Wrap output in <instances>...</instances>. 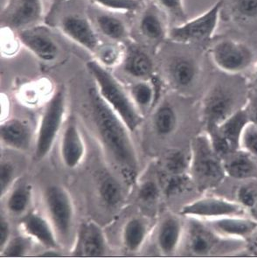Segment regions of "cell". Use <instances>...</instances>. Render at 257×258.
<instances>
[{
  "mask_svg": "<svg viewBox=\"0 0 257 258\" xmlns=\"http://www.w3.org/2000/svg\"><path fill=\"white\" fill-rule=\"evenodd\" d=\"M89 103L93 123L100 141L122 177L130 183L135 181L139 159L130 130L120 116L106 103L98 90H89Z\"/></svg>",
  "mask_w": 257,
  "mask_h": 258,
  "instance_id": "6da1fadb",
  "label": "cell"
},
{
  "mask_svg": "<svg viewBox=\"0 0 257 258\" xmlns=\"http://www.w3.org/2000/svg\"><path fill=\"white\" fill-rule=\"evenodd\" d=\"M86 66L96 81L102 98L120 116L130 132H135L141 125L143 117L122 84L98 60H89Z\"/></svg>",
  "mask_w": 257,
  "mask_h": 258,
  "instance_id": "7a4b0ae2",
  "label": "cell"
},
{
  "mask_svg": "<svg viewBox=\"0 0 257 258\" xmlns=\"http://www.w3.org/2000/svg\"><path fill=\"white\" fill-rule=\"evenodd\" d=\"M189 168L191 180L201 190L215 188L227 177L222 159L214 151L206 133L191 141Z\"/></svg>",
  "mask_w": 257,
  "mask_h": 258,
  "instance_id": "3957f363",
  "label": "cell"
},
{
  "mask_svg": "<svg viewBox=\"0 0 257 258\" xmlns=\"http://www.w3.org/2000/svg\"><path fill=\"white\" fill-rule=\"evenodd\" d=\"M223 4V0H218L203 14L172 27L169 30V38L178 43L205 42L211 40L217 29Z\"/></svg>",
  "mask_w": 257,
  "mask_h": 258,
  "instance_id": "277c9868",
  "label": "cell"
},
{
  "mask_svg": "<svg viewBox=\"0 0 257 258\" xmlns=\"http://www.w3.org/2000/svg\"><path fill=\"white\" fill-rule=\"evenodd\" d=\"M65 92L58 90L47 103L40 120L34 155L37 160H42L52 150L59 133L65 113Z\"/></svg>",
  "mask_w": 257,
  "mask_h": 258,
  "instance_id": "5b68a950",
  "label": "cell"
},
{
  "mask_svg": "<svg viewBox=\"0 0 257 258\" xmlns=\"http://www.w3.org/2000/svg\"><path fill=\"white\" fill-rule=\"evenodd\" d=\"M210 55L214 65L229 75L243 72L254 60V52L247 44L232 39L217 41L212 46Z\"/></svg>",
  "mask_w": 257,
  "mask_h": 258,
  "instance_id": "8992f818",
  "label": "cell"
},
{
  "mask_svg": "<svg viewBox=\"0 0 257 258\" xmlns=\"http://www.w3.org/2000/svg\"><path fill=\"white\" fill-rule=\"evenodd\" d=\"M44 202L57 235L65 240L70 238L75 217L70 194L60 185H49L44 192Z\"/></svg>",
  "mask_w": 257,
  "mask_h": 258,
  "instance_id": "52a82bcc",
  "label": "cell"
},
{
  "mask_svg": "<svg viewBox=\"0 0 257 258\" xmlns=\"http://www.w3.org/2000/svg\"><path fill=\"white\" fill-rule=\"evenodd\" d=\"M180 214L188 218L209 222L232 215H246L247 211L235 201H229L219 196H207L183 206Z\"/></svg>",
  "mask_w": 257,
  "mask_h": 258,
  "instance_id": "ba28073f",
  "label": "cell"
},
{
  "mask_svg": "<svg viewBox=\"0 0 257 258\" xmlns=\"http://www.w3.org/2000/svg\"><path fill=\"white\" fill-rule=\"evenodd\" d=\"M237 98L232 90L221 83H215L202 101V116L206 128L217 126L235 112Z\"/></svg>",
  "mask_w": 257,
  "mask_h": 258,
  "instance_id": "9c48e42d",
  "label": "cell"
},
{
  "mask_svg": "<svg viewBox=\"0 0 257 258\" xmlns=\"http://www.w3.org/2000/svg\"><path fill=\"white\" fill-rule=\"evenodd\" d=\"M42 0H7L1 13L2 27L20 31L42 19Z\"/></svg>",
  "mask_w": 257,
  "mask_h": 258,
  "instance_id": "30bf717a",
  "label": "cell"
},
{
  "mask_svg": "<svg viewBox=\"0 0 257 258\" xmlns=\"http://www.w3.org/2000/svg\"><path fill=\"white\" fill-rule=\"evenodd\" d=\"M231 241L214 231L199 219L189 218L186 228V247L190 254L195 256H205L214 253L220 246Z\"/></svg>",
  "mask_w": 257,
  "mask_h": 258,
  "instance_id": "8fae6325",
  "label": "cell"
},
{
  "mask_svg": "<svg viewBox=\"0 0 257 258\" xmlns=\"http://www.w3.org/2000/svg\"><path fill=\"white\" fill-rule=\"evenodd\" d=\"M17 36L20 43L44 61H53L59 54V47L48 28L39 26L18 31Z\"/></svg>",
  "mask_w": 257,
  "mask_h": 258,
  "instance_id": "7c38bea8",
  "label": "cell"
},
{
  "mask_svg": "<svg viewBox=\"0 0 257 258\" xmlns=\"http://www.w3.org/2000/svg\"><path fill=\"white\" fill-rule=\"evenodd\" d=\"M60 28L62 33L70 40L90 52L99 48V39L92 25L84 17L68 15L64 17Z\"/></svg>",
  "mask_w": 257,
  "mask_h": 258,
  "instance_id": "4fadbf2b",
  "label": "cell"
},
{
  "mask_svg": "<svg viewBox=\"0 0 257 258\" xmlns=\"http://www.w3.org/2000/svg\"><path fill=\"white\" fill-rule=\"evenodd\" d=\"M207 222L221 236L239 241L248 238L257 232V220L246 215H232Z\"/></svg>",
  "mask_w": 257,
  "mask_h": 258,
  "instance_id": "5bb4252c",
  "label": "cell"
},
{
  "mask_svg": "<svg viewBox=\"0 0 257 258\" xmlns=\"http://www.w3.org/2000/svg\"><path fill=\"white\" fill-rule=\"evenodd\" d=\"M85 146L76 122H70L64 129L60 142V156L68 168H76L83 161Z\"/></svg>",
  "mask_w": 257,
  "mask_h": 258,
  "instance_id": "9a60e30c",
  "label": "cell"
},
{
  "mask_svg": "<svg viewBox=\"0 0 257 258\" xmlns=\"http://www.w3.org/2000/svg\"><path fill=\"white\" fill-rule=\"evenodd\" d=\"M225 172L228 177L237 180H257V162L243 150L231 152L222 159Z\"/></svg>",
  "mask_w": 257,
  "mask_h": 258,
  "instance_id": "2e32d148",
  "label": "cell"
},
{
  "mask_svg": "<svg viewBox=\"0 0 257 258\" xmlns=\"http://www.w3.org/2000/svg\"><path fill=\"white\" fill-rule=\"evenodd\" d=\"M24 231L47 249H58L56 232L46 219L37 213H30L20 221Z\"/></svg>",
  "mask_w": 257,
  "mask_h": 258,
  "instance_id": "e0dca14e",
  "label": "cell"
},
{
  "mask_svg": "<svg viewBox=\"0 0 257 258\" xmlns=\"http://www.w3.org/2000/svg\"><path fill=\"white\" fill-rule=\"evenodd\" d=\"M106 241L99 226L88 222L81 227L76 248L77 255L83 256H101L105 254Z\"/></svg>",
  "mask_w": 257,
  "mask_h": 258,
  "instance_id": "ac0fdd59",
  "label": "cell"
},
{
  "mask_svg": "<svg viewBox=\"0 0 257 258\" xmlns=\"http://www.w3.org/2000/svg\"><path fill=\"white\" fill-rule=\"evenodd\" d=\"M185 228L181 220L173 215L164 219L158 229L157 243L160 251L165 255L174 254L181 242Z\"/></svg>",
  "mask_w": 257,
  "mask_h": 258,
  "instance_id": "d6986e66",
  "label": "cell"
},
{
  "mask_svg": "<svg viewBox=\"0 0 257 258\" xmlns=\"http://www.w3.org/2000/svg\"><path fill=\"white\" fill-rule=\"evenodd\" d=\"M198 75V64L190 57H175L169 63V79L175 88L180 90L190 88L195 83Z\"/></svg>",
  "mask_w": 257,
  "mask_h": 258,
  "instance_id": "ffe728a7",
  "label": "cell"
},
{
  "mask_svg": "<svg viewBox=\"0 0 257 258\" xmlns=\"http://www.w3.org/2000/svg\"><path fill=\"white\" fill-rule=\"evenodd\" d=\"M1 140L6 146L20 151L29 149L32 140L30 128L20 119L7 120L1 124Z\"/></svg>",
  "mask_w": 257,
  "mask_h": 258,
  "instance_id": "44dd1931",
  "label": "cell"
},
{
  "mask_svg": "<svg viewBox=\"0 0 257 258\" xmlns=\"http://www.w3.org/2000/svg\"><path fill=\"white\" fill-rule=\"evenodd\" d=\"M143 35L152 41H161L168 36L165 18L157 7L152 6L145 10L139 23Z\"/></svg>",
  "mask_w": 257,
  "mask_h": 258,
  "instance_id": "7402d4cb",
  "label": "cell"
},
{
  "mask_svg": "<svg viewBox=\"0 0 257 258\" xmlns=\"http://www.w3.org/2000/svg\"><path fill=\"white\" fill-rule=\"evenodd\" d=\"M249 123L247 113L242 108L237 109L228 118L215 126L218 132L227 139L233 150L240 149V140L245 127Z\"/></svg>",
  "mask_w": 257,
  "mask_h": 258,
  "instance_id": "603a6c76",
  "label": "cell"
},
{
  "mask_svg": "<svg viewBox=\"0 0 257 258\" xmlns=\"http://www.w3.org/2000/svg\"><path fill=\"white\" fill-rule=\"evenodd\" d=\"M123 69L126 73L138 78H145L153 71V62L147 53L137 46H128L124 57Z\"/></svg>",
  "mask_w": 257,
  "mask_h": 258,
  "instance_id": "cb8c5ba5",
  "label": "cell"
},
{
  "mask_svg": "<svg viewBox=\"0 0 257 258\" xmlns=\"http://www.w3.org/2000/svg\"><path fill=\"white\" fill-rule=\"evenodd\" d=\"M147 225L142 219L132 218L126 222L122 230V241L128 251L139 250L147 236Z\"/></svg>",
  "mask_w": 257,
  "mask_h": 258,
  "instance_id": "d4e9b609",
  "label": "cell"
},
{
  "mask_svg": "<svg viewBox=\"0 0 257 258\" xmlns=\"http://www.w3.org/2000/svg\"><path fill=\"white\" fill-rule=\"evenodd\" d=\"M154 128L158 135L169 136L174 133L178 124V116L175 109L169 103L158 107L154 115Z\"/></svg>",
  "mask_w": 257,
  "mask_h": 258,
  "instance_id": "484cf974",
  "label": "cell"
},
{
  "mask_svg": "<svg viewBox=\"0 0 257 258\" xmlns=\"http://www.w3.org/2000/svg\"><path fill=\"white\" fill-rule=\"evenodd\" d=\"M100 31L113 40H122L128 35L125 24L116 17L109 14H100L96 18Z\"/></svg>",
  "mask_w": 257,
  "mask_h": 258,
  "instance_id": "4316f807",
  "label": "cell"
},
{
  "mask_svg": "<svg viewBox=\"0 0 257 258\" xmlns=\"http://www.w3.org/2000/svg\"><path fill=\"white\" fill-rule=\"evenodd\" d=\"M99 194L102 202L109 208H115L122 200V190L117 180L112 176H103L99 183Z\"/></svg>",
  "mask_w": 257,
  "mask_h": 258,
  "instance_id": "83f0119b",
  "label": "cell"
},
{
  "mask_svg": "<svg viewBox=\"0 0 257 258\" xmlns=\"http://www.w3.org/2000/svg\"><path fill=\"white\" fill-rule=\"evenodd\" d=\"M32 189L28 185H19L7 199V209L13 214L20 215L26 211L31 202Z\"/></svg>",
  "mask_w": 257,
  "mask_h": 258,
  "instance_id": "f1b7e54d",
  "label": "cell"
},
{
  "mask_svg": "<svg viewBox=\"0 0 257 258\" xmlns=\"http://www.w3.org/2000/svg\"><path fill=\"white\" fill-rule=\"evenodd\" d=\"M231 14L238 20H250L257 18V0H228Z\"/></svg>",
  "mask_w": 257,
  "mask_h": 258,
  "instance_id": "f546056e",
  "label": "cell"
},
{
  "mask_svg": "<svg viewBox=\"0 0 257 258\" xmlns=\"http://www.w3.org/2000/svg\"><path fill=\"white\" fill-rule=\"evenodd\" d=\"M235 202L246 211L255 209L257 207V185L249 182L240 185L235 194Z\"/></svg>",
  "mask_w": 257,
  "mask_h": 258,
  "instance_id": "4dcf8cb0",
  "label": "cell"
},
{
  "mask_svg": "<svg viewBox=\"0 0 257 258\" xmlns=\"http://www.w3.org/2000/svg\"><path fill=\"white\" fill-rule=\"evenodd\" d=\"M191 176L186 173L169 174L164 184V192L167 197L178 196L185 192L191 184Z\"/></svg>",
  "mask_w": 257,
  "mask_h": 258,
  "instance_id": "1f68e13d",
  "label": "cell"
},
{
  "mask_svg": "<svg viewBox=\"0 0 257 258\" xmlns=\"http://www.w3.org/2000/svg\"><path fill=\"white\" fill-rule=\"evenodd\" d=\"M189 166L190 158L188 159L185 152L179 150L171 152L165 159V169L169 174L185 173Z\"/></svg>",
  "mask_w": 257,
  "mask_h": 258,
  "instance_id": "d6a6232c",
  "label": "cell"
},
{
  "mask_svg": "<svg viewBox=\"0 0 257 258\" xmlns=\"http://www.w3.org/2000/svg\"><path fill=\"white\" fill-rule=\"evenodd\" d=\"M132 97L138 106L146 108L151 105L154 97V90L147 82H139L132 86Z\"/></svg>",
  "mask_w": 257,
  "mask_h": 258,
  "instance_id": "836d02e7",
  "label": "cell"
},
{
  "mask_svg": "<svg viewBox=\"0 0 257 258\" xmlns=\"http://www.w3.org/2000/svg\"><path fill=\"white\" fill-rule=\"evenodd\" d=\"M31 248V241L28 237L16 236L10 239L7 244L4 247L2 255L7 257H20L26 255Z\"/></svg>",
  "mask_w": 257,
  "mask_h": 258,
  "instance_id": "e575fe53",
  "label": "cell"
},
{
  "mask_svg": "<svg viewBox=\"0 0 257 258\" xmlns=\"http://www.w3.org/2000/svg\"><path fill=\"white\" fill-rule=\"evenodd\" d=\"M240 149L247 152L257 162V125L249 122L244 129L240 140Z\"/></svg>",
  "mask_w": 257,
  "mask_h": 258,
  "instance_id": "d590c367",
  "label": "cell"
},
{
  "mask_svg": "<svg viewBox=\"0 0 257 258\" xmlns=\"http://www.w3.org/2000/svg\"><path fill=\"white\" fill-rule=\"evenodd\" d=\"M105 9L115 12H133L139 7V0H91Z\"/></svg>",
  "mask_w": 257,
  "mask_h": 258,
  "instance_id": "8d00e7d4",
  "label": "cell"
},
{
  "mask_svg": "<svg viewBox=\"0 0 257 258\" xmlns=\"http://www.w3.org/2000/svg\"><path fill=\"white\" fill-rule=\"evenodd\" d=\"M160 6L175 19L181 20L182 23L186 21L184 0H158Z\"/></svg>",
  "mask_w": 257,
  "mask_h": 258,
  "instance_id": "74e56055",
  "label": "cell"
},
{
  "mask_svg": "<svg viewBox=\"0 0 257 258\" xmlns=\"http://www.w3.org/2000/svg\"><path fill=\"white\" fill-rule=\"evenodd\" d=\"M99 62L104 67L115 66L120 59V50L114 45H108L99 49Z\"/></svg>",
  "mask_w": 257,
  "mask_h": 258,
  "instance_id": "f35d334b",
  "label": "cell"
},
{
  "mask_svg": "<svg viewBox=\"0 0 257 258\" xmlns=\"http://www.w3.org/2000/svg\"><path fill=\"white\" fill-rule=\"evenodd\" d=\"M160 196V189L157 183L148 180L143 183L140 186L139 197L145 202H153L158 200Z\"/></svg>",
  "mask_w": 257,
  "mask_h": 258,
  "instance_id": "ab89813d",
  "label": "cell"
},
{
  "mask_svg": "<svg viewBox=\"0 0 257 258\" xmlns=\"http://www.w3.org/2000/svg\"><path fill=\"white\" fill-rule=\"evenodd\" d=\"M14 166L10 162H1L0 166V194L3 196L4 192L10 186L14 179Z\"/></svg>",
  "mask_w": 257,
  "mask_h": 258,
  "instance_id": "60d3db41",
  "label": "cell"
},
{
  "mask_svg": "<svg viewBox=\"0 0 257 258\" xmlns=\"http://www.w3.org/2000/svg\"><path fill=\"white\" fill-rule=\"evenodd\" d=\"M2 29L5 30L6 34L4 35L2 33V37H1V43H2V51L7 52V53L10 52L11 53H14L17 50L18 43H20L19 38L17 36V39L14 37V33L12 32L10 28H6L2 27Z\"/></svg>",
  "mask_w": 257,
  "mask_h": 258,
  "instance_id": "b9f144b4",
  "label": "cell"
},
{
  "mask_svg": "<svg viewBox=\"0 0 257 258\" xmlns=\"http://www.w3.org/2000/svg\"><path fill=\"white\" fill-rule=\"evenodd\" d=\"M245 111L247 113V117L249 122L257 125V94L251 93L247 97V102L243 107Z\"/></svg>",
  "mask_w": 257,
  "mask_h": 258,
  "instance_id": "7bdbcfd3",
  "label": "cell"
},
{
  "mask_svg": "<svg viewBox=\"0 0 257 258\" xmlns=\"http://www.w3.org/2000/svg\"><path fill=\"white\" fill-rule=\"evenodd\" d=\"M10 224L7 219L4 218L3 215L0 217V247L1 249L7 244L10 240Z\"/></svg>",
  "mask_w": 257,
  "mask_h": 258,
  "instance_id": "ee69618b",
  "label": "cell"
},
{
  "mask_svg": "<svg viewBox=\"0 0 257 258\" xmlns=\"http://www.w3.org/2000/svg\"><path fill=\"white\" fill-rule=\"evenodd\" d=\"M251 83L254 84V86L257 88V63L254 66L253 72L251 74Z\"/></svg>",
  "mask_w": 257,
  "mask_h": 258,
  "instance_id": "f6af8a7d",
  "label": "cell"
},
{
  "mask_svg": "<svg viewBox=\"0 0 257 258\" xmlns=\"http://www.w3.org/2000/svg\"><path fill=\"white\" fill-rule=\"evenodd\" d=\"M59 1H66V0H59Z\"/></svg>",
  "mask_w": 257,
  "mask_h": 258,
  "instance_id": "bcb514c9",
  "label": "cell"
}]
</instances>
